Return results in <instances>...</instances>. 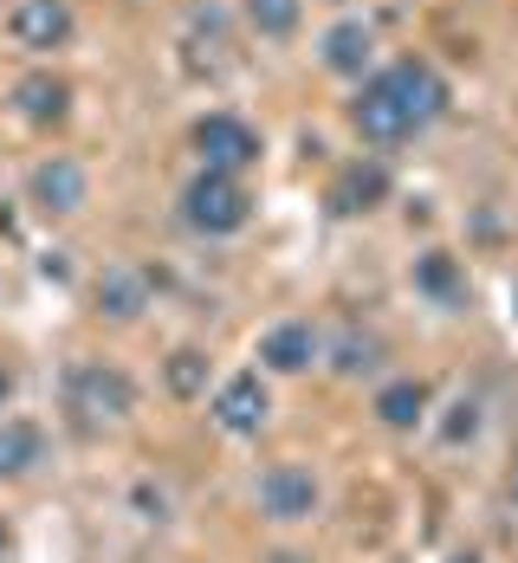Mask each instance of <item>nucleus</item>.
<instances>
[{
	"label": "nucleus",
	"mask_w": 518,
	"mask_h": 563,
	"mask_svg": "<svg viewBox=\"0 0 518 563\" xmlns=\"http://www.w3.org/2000/svg\"><path fill=\"white\" fill-rule=\"evenodd\" d=\"M389 195H396L389 163H383V156H356V163H344L338 181H331V214H376Z\"/></svg>",
	"instance_id": "nucleus-12"
},
{
	"label": "nucleus",
	"mask_w": 518,
	"mask_h": 563,
	"mask_svg": "<svg viewBox=\"0 0 518 563\" xmlns=\"http://www.w3.org/2000/svg\"><path fill=\"white\" fill-rule=\"evenodd\" d=\"M480 434H486V401H480V395H454V401L441 408V421H434V441L461 453V448H473Z\"/></svg>",
	"instance_id": "nucleus-19"
},
{
	"label": "nucleus",
	"mask_w": 518,
	"mask_h": 563,
	"mask_svg": "<svg viewBox=\"0 0 518 563\" xmlns=\"http://www.w3.org/2000/svg\"><path fill=\"white\" fill-rule=\"evenodd\" d=\"M448 563H493V558H486V551H454Z\"/></svg>",
	"instance_id": "nucleus-26"
},
{
	"label": "nucleus",
	"mask_w": 518,
	"mask_h": 563,
	"mask_svg": "<svg viewBox=\"0 0 518 563\" xmlns=\"http://www.w3.org/2000/svg\"><path fill=\"white\" fill-rule=\"evenodd\" d=\"M85 195H91V175L78 169L71 156H46L40 169L26 175V201H33L46 221H65V214H78V208H85Z\"/></svg>",
	"instance_id": "nucleus-10"
},
{
	"label": "nucleus",
	"mask_w": 518,
	"mask_h": 563,
	"mask_svg": "<svg viewBox=\"0 0 518 563\" xmlns=\"http://www.w3.org/2000/svg\"><path fill=\"white\" fill-rule=\"evenodd\" d=\"M253 511L266 518V525H311L318 511H324V479L305 466V460H273L260 479H253Z\"/></svg>",
	"instance_id": "nucleus-4"
},
{
	"label": "nucleus",
	"mask_w": 518,
	"mask_h": 563,
	"mask_svg": "<svg viewBox=\"0 0 518 563\" xmlns=\"http://www.w3.org/2000/svg\"><path fill=\"white\" fill-rule=\"evenodd\" d=\"M13 389H20V376H13V369L0 363V415H7V401H13Z\"/></svg>",
	"instance_id": "nucleus-23"
},
{
	"label": "nucleus",
	"mask_w": 518,
	"mask_h": 563,
	"mask_svg": "<svg viewBox=\"0 0 518 563\" xmlns=\"http://www.w3.org/2000/svg\"><path fill=\"white\" fill-rule=\"evenodd\" d=\"M448 104H454V91L428 58H396L350 91V130L370 150H403L421 130H434L448 117Z\"/></svg>",
	"instance_id": "nucleus-1"
},
{
	"label": "nucleus",
	"mask_w": 518,
	"mask_h": 563,
	"mask_svg": "<svg viewBox=\"0 0 518 563\" xmlns=\"http://www.w3.org/2000/svg\"><path fill=\"white\" fill-rule=\"evenodd\" d=\"M253 363H260L266 376H311V369L324 363V331H318L311 318H279V324L260 331Z\"/></svg>",
	"instance_id": "nucleus-7"
},
{
	"label": "nucleus",
	"mask_w": 518,
	"mask_h": 563,
	"mask_svg": "<svg viewBox=\"0 0 518 563\" xmlns=\"http://www.w3.org/2000/svg\"><path fill=\"white\" fill-rule=\"evenodd\" d=\"M318 65H324L331 78L363 85V78L376 71V26H370V20H356V13L331 20V26H324V40H318Z\"/></svg>",
	"instance_id": "nucleus-9"
},
{
	"label": "nucleus",
	"mask_w": 518,
	"mask_h": 563,
	"mask_svg": "<svg viewBox=\"0 0 518 563\" xmlns=\"http://www.w3.org/2000/svg\"><path fill=\"white\" fill-rule=\"evenodd\" d=\"M175 208H181V227H188V233H201V240H228V233H240V227L253 221V188H246V175L195 169L188 181H181Z\"/></svg>",
	"instance_id": "nucleus-3"
},
{
	"label": "nucleus",
	"mask_w": 518,
	"mask_h": 563,
	"mask_svg": "<svg viewBox=\"0 0 518 563\" xmlns=\"http://www.w3.org/2000/svg\"><path fill=\"white\" fill-rule=\"evenodd\" d=\"M408 285H415V298H428L434 311H461L466 305V273L454 253H441V246H428L415 266H408Z\"/></svg>",
	"instance_id": "nucleus-15"
},
{
	"label": "nucleus",
	"mask_w": 518,
	"mask_h": 563,
	"mask_svg": "<svg viewBox=\"0 0 518 563\" xmlns=\"http://www.w3.org/2000/svg\"><path fill=\"white\" fill-rule=\"evenodd\" d=\"M370 415L389 434H415L434 415V383L428 376H389V383H376V395H370Z\"/></svg>",
	"instance_id": "nucleus-11"
},
{
	"label": "nucleus",
	"mask_w": 518,
	"mask_h": 563,
	"mask_svg": "<svg viewBox=\"0 0 518 563\" xmlns=\"http://www.w3.org/2000/svg\"><path fill=\"white\" fill-rule=\"evenodd\" d=\"M46 428L33 421V415H0V486H20V479H33L40 466H46Z\"/></svg>",
	"instance_id": "nucleus-13"
},
{
	"label": "nucleus",
	"mask_w": 518,
	"mask_h": 563,
	"mask_svg": "<svg viewBox=\"0 0 518 563\" xmlns=\"http://www.w3.org/2000/svg\"><path fill=\"white\" fill-rule=\"evenodd\" d=\"M499 493H506V506L518 511V453H513V466H506V479H499Z\"/></svg>",
	"instance_id": "nucleus-22"
},
{
	"label": "nucleus",
	"mask_w": 518,
	"mask_h": 563,
	"mask_svg": "<svg viewBox=\"0 0 518 563\" xmlns=\"http://www.w3.org/2000/svg\"><path fill=\"white\" fill-rule=\"evenodd\" d=\"M188 150H195V163H201V169L246 175V169H260L266 136H260L240 111H208V117H195V123H188Z\"/></svg>",
	"instance_id": "nucleus-5"
},
{
	"label": "nucleus",
	"mask_w": 518,
	"mask_h": 563,
	"mask_svg": "<svg viewBox=\"0 0 518 563\" xmlns=\"http://www.w3.org/2000/svg\"><path fill=\"white\" fill-rule=\"evenodd\" d=\"M13 117H20V123H33V130H58V123L71 117V85L58 78L53 65L26 71V78L13 85Z\"/></svg>",
	"instance_id": "nucleus-14"
},
{
	"label": "nucleus",
	"mask_w": 518,
	"mask_h": 563,
	"mask_svg": "<svg viewBox=\"0 0 518 563\" xmlns=\"http://www.w3.org/2000/svg\"><path fill=\"white\" fill-rule=\"evenodd\" d=\"M266 563H311V558H305V551H273Z\"/></svg>",
	"instance_id": "nucleus-25"
},
{
	"label": "nucleus",
	"mask_w": 518,
	"mask_h": 563,
	"mask_svg": "<svg viewBox=\"0 0 518 563\" xmlns=\"http://www.w3.org/2000/svg\"><path fill=\"white\" fill-rule=\"evenodd\" d=\"M7 33L20 53H65L78 33V13H71V0H13Z\"/></svg>",
	"instance_id": "nucleus-8"
},
{
	"label": "nucleus",
	"mask_w": 518,
	"mask_h": 563,
	"mask_svg": "<svg viewBox=\"0 0 518 563\" xmlns=\"http://www.w3.org/2000/svg\"><path fill=\"white\" fill-rule=\"evenodd\" d=\"M246 20L260 40H291L305 20V0H246Z\"/></svg>",
	"instance_id": "nucleus-20"
},
{
	"label": "nucleus",
	"mask_w": 518,
	"mask_h": 563,
	"mask_svg": "<svg viewBox=\"0 0 518 563\" xmlns=\"http://www.w3.org/2000/svg\"><path fill=\"white\" fill-rule=\"evenodd\" d=\"M208 421H214V434H228V441H260L266 421H273V389H266V376H260V369H233L228 383H214Z\"/></svg>",
	"instance_id": "nucleus-6"
},
{
	"label": "nucleus",
	"mask_w": 518,
	"mask_h": 563,
	"mask_svg": "<svg viewBox=\"0 0 518 563\" xmlns=\"http://www.w3.org/2000/svg\"><path fill=\"white\" fill-rule=\"evenodd\" d=\"M98 318H111V324H136L143 311H150V273L143 266H104V279H98Z\"/></svg>",
	"instance_id": "nucleus-16"
},
{
	"label": "nucleus",
	"mask_w": 518,
	"mask_h": 563,
	"mask_svg": "<svg viewBox=\"0 0 518 563\" xmlns=\"http://www.w3.org/2000/svg\"><path fill=\"white\" fill-rule=\"evenodd\" d=\"M383 356H389V350H383V338H376V331H356V324H350V331H338V338H324V363H331L344 383L376 376V369H383Z\"/></svg>",
	"instance_id": "nucleus-17"
},
{
	"label": "nucleus",
	"mask_w": 518,
	"mask_h": 563,
	"mask_svg": "<svg viewBox=\"0 0 518 563\" xmlns=\"http://www.w3.org/2000/svg\"><path fill=\"white\" fill-rule=\"evenodd\" d=\"M136 383H130V369H117L104 356H78V363H65V376H58V408H65V421L78 428V434H104V428H123L130 415H136Z\"/></svg>",
	"instance_id": "nucleus-2"
},
{
	"label": "nucleus",
	"mask_w": 518,
	"mask_h": 563,
	"mask_svg": "<svg viewBox=\"0 0 518 563\" xmlns=\"http://www.w3.org/2000/svg\"><path fill=\"white\" fill-rule=\"evenodd\" d=\"M13 558V531H7V518H0V563Z\"/></svg>",
	"instance_id": "nucleus-24"
},
{
	"label": "nucleus",
	"mask_w": 518,
	"mask_h": 563,
	"mask_svg": "<svg viewBox=\"0 0 518 563\" xmlns=\"http://www.w3.org/2000/svg\"><path fill=\"white\" fill-rule=\"evenodd\" d=\"M130 518H136V525H156V531H163V525L175 518L169 486H156V479H136V486H130Z\"/></svg>",
	"instance_id": "nucleus-21"
},
{
	"label": "nucleus",
	"mask_w": 518,
	"mask_h": 563,
	"mask_svg": "<svg viewBox=\"0 0 518 563\" xmlns=\"http://www.w3.org/2000/svg\"><path fill=\"white\" fill-rule=\"evenodd\" d=\"M163 389H169V401H208V389H214V356L195 350V343L169 350V363H163Z\"/></svg>",
	"instance_id": "nucleus-18"
}]
</instances>
